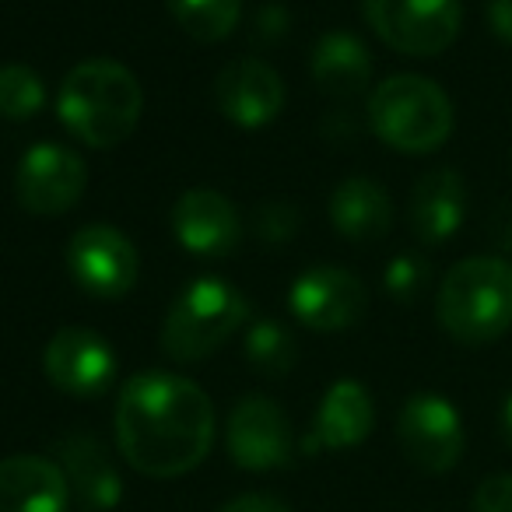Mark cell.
<instances>
[{
	"label": "cell",
	"mask_w": 512,
	"mask_h": 512,
	"mask_svg": "<svg viewBox=\"0 0 512 512\" xmlns=\"http://www.w3.org/2000/svg\"><path fill=\"white\" fill-rule=\"evenodd\" d=\"M214 404L193 379L141 372L116 397V446L144 477H183L214 446Z\"/></svg>",
	"instance_id": "6da1fadb"
},
{
	"label": "cell",
	"mask_w": 512,
	"mask_h": 512,
	"mask_svg": "<svg viewBox=\"0 0 512 512\" xmlns=\"http://www.w3.org/2000/svg\"><path fill=\"white\" fill-rule=\"evenodd\" d=\"M435 320L456 344L481 348L512 327V264L502 256H467L435 292Z\"/></svg>",
	"instance_id": "3957f363"
},
{
	"label": "cell",
	"mask_w": 512,
	"mask_h": 512,
	"mask_svg": "<svg viewBox=\"0 0 512 512\" xmlns=\"http://www.w3.org/2000/svg\"><path fill=\"white\" fill-rule=\"evenodd\" d=\"M369 127L386 148L428 155L453 134V102L432 78L397 74L369 95Z\"/></svg>",
	"instance_id": "277c9868"
},
{
	"label": "cell",
	"mask_w": 512,
	"mask_h": 512,
	"mask_svg": "<svg viewBox=\"0 0 512 512\" xmlns=\"http://www.w3.org/2000/svg\"><path fill=\"white\" fill-rule=\"evenodd\" d=\"M505 246H509V249H512V232H509V239H505Z\"/></svg>",
	"instance_id": "4dcf8cb0"
},
{
	"label": "cell",
	"mask_w": 512,
	"mask_h": 512,
	"mask_svg": "<svg viewBox=\"0 0 512 512\" xmlns=\"http://www.w3.org/2000/svg\"><path fill=\"white\" fill-rule=\"evenodd\" d=\"M71 484L57 460L8 456L0 460V512H67Z\"/></svg>",
	"instance_id": "ac0fdd59"
},
{
	"label": "cell",
	"mask_w": 512,
	"mask_h": 512,
	"mask_svg": "<svg viewBox=\"0 0 512 512\" xmlns=\"http://www.w3.org/2000/svg\"><path fill=\"white\" fill-rule=\"evenodd\" d=\"M502 439H505V446L512 449V393L505 397V404H502Z\"/></svg>",
	"instance_id": "f546056e"
},
{
	"label": "cell",
	"mask_w": 512,
	"mask_h": 512,
	"mask_svg": "<svg viewBox=\"0 0 512 512\" xmlns=\"http://www.w3.org/2000/svg\"><path fill=\"white\" fill-rule=\"evenodd\" d=\"M144 92L123 64L95 57L78 64L57 92L60 123L88 148H116L141 123Z\"/></svg>",
	"instance_id": "7a4b0ae2"
},
{
	"label": "cell",
	"mask_w": 512,
	"mask_h": 512,
	"mask_svg": "<svg viewBox=\"0 0 512 512\" xmlns=\"http://www.w3.org/2000/svg\"><path fill=\"white\" fill-rule=\"evenodd\" d=\"M57 463L67 474L71 495L85 512H109L123 498V477L106 446L88 432H71L57 442Z\"/></svg>",
	"instance_id": "2e32d148"
},
{
	"label": "cell",
	"mask_w": 512,
	"mask_h": 512,
	"mask_svg": "<svg viewBox=\"0 0 512 512\" xmlns=\"http://www.w3.org/2000/svg\"><path fill=\"white\" fill-rule=\"evenodd\" d=\"M214 99H218L221 116L232 120L235 127L260 130L285 106V81L264 60L239 57L218 74Z\"/></svg>",
	"instance_id": "4fadbf2b"
},
{
	"label": "cell",
	"mask_w": 512,
	"mask_h": 512,
	"mask_svg": "<svg viewBox=\"0 0 512 512\" xmlns=\"http://www.w3.org/2000/svg\"><path fill=\"white\" fill-rule=\"evenodd\" d=\"M330 221L351 242H376L393 228V200L369 176H351L330 193Z\"/></svg>",
	"instance_id": "d6986e66"
},
{
	"label": "cell",
	"mask_w": 512,
	"mask_h": 512,
	"mask_svg": "<svg viewBox=\"0 0 512 512\" xmlns=\"http://www.w3.org/2000/svg\"><path fill=\"white\" fill-rule=\"evenodd\" d=\"M221 512H292V509H288V502H281L278 495L246 491V495H235L232 502L221 505Z\"/></svg>",
	"instance_id": "4316f807"
},
{
	"label": "cell",
	"mask_w": 512,
	"mask_h": 512,
	"mask_svg": "<svg viewBox=\"0 0 512 512\" xmlns=\"http://www.w3.org/2000/svg\"><path fill=\"white\" fill-rule=\"evenodd\" d=\"M299 228V214L288 204H267L256 214V235L264 242H288Z\"/></svg>",
	"instance_id": "d4e9b609"
},
{
	"label": "cell",
	"mask_w": 512,
	"mask_h": 512,
	"mask_svg": "<svg viewBox=\"0 0 512 512\" xmlns=\"http://www.w3.org/2000/svg\"><path fill=\"white\" fill-rule=\"evenodd\" d=\"M249 316V299L221 278H197L179 292L162 323V351L179 365L211 358Z\"/></svg>",
	"instance_id": "5b68a950"
},
{
	"label": "cell",
	"mask_w": 512,
	"mask_h": 512,
	"mask_svg": "<svg viewBox=\"0 0 512 512\" xmlns=\"http://www.w3.org/2000/svg\"><path fill=\"white\" fill-rule=\"evenodd\" d=\"M172 232L193 256H232L242 242V218L225 193L197 186L172 204Z\"/></svg>",
	"instance_id": "5bb4252c"
},
{
	"label": "cell",
	"mask_w": 512,
	"mask_h": 512,
	"mask_svg": "<svg viewBox=\"0 0 512 512\" xmlns=\"http://www.w3.org/2000/svg\"><path fill=\"white\" fill-rule=\"evenodd\" d=\"M470 512H512V474H491L477 484Z\"/></svg>",
	"instance_id": "484cf974"
},
{
	"label": "cell",
	"mask_w": 512,
	"mask_h": 512,
	"mask_svg": "<svg viewBox=\"0 0 512 512\" xmlns=\"http://www.w3.org/2000/svg\"><path fill=\"white\" fill-rule=\"evenodd\" d=\"M43 372L67 397H102L116 379L113 344L92 327H64L46 344Z\"/></svg>",
	"instance_id": "8fae6325"
},
{
	"label": "cell",
	"mask_w": 512,
	"mask_h": 512,
	"mask_svg": "<svg viewBox=\"0 0 512 512\" xmlns=\"http://www.w3.org/2000/svg\"><path fill=\"white\" fill-rule=\"evenodd\" d=\"M88 183V169L81 155L64 144H32L15 172V197L36 218L71 211Z\"/></svg>",
	"instance_id": "30bf717a"
},
{
	"label": "cell",
	"mask_w": 512,
	"mask_h": 512,
	"mask_svg": "<svg viewBox=\"0 0 512 512\" xmlns=\"http://www.w3.org/2000/svg\"><path fill=\"white\" fill-rule=\"evenodd\" d=\"M397 442L425 474H446L463 456V418L439 393H414L397 414Z\"/></svg>",
	"instance_id": "52a82bcc"
},
{
	"label": "cell",
	"mask_w": 512,
	"mask_h": 512,
	"mask_svg": "<svg viewBox=\"0 0 512 512\" xmlns=\"http://www.w3.org/2000/svg\"><path fill=\"white\" fill-rule=\"evenodd\" d=\"M292 316L306 330L316 334H337V330L355 327L369 306L365 285L344 267H313L295 278L288 292Z\"/></svg>",
	"instance_id": "7c38bea8"
},
{
	"label": "cell",
	"mask_w": 512,
	"mask_h": 512,
	"mask_svg": "<svg viewBox=\"0 0 512 512\" xmlns=\"http://www.w3.org/2000/svg\"><path fill=\"white\" fill-rule=\"evenodd\" d=\"M428 285H432V264L421 253L393 256L383 271V288L400 306H411L414 299H421L428 292Z\"/></svg>",
	"instance_id": "cb8c5ba5"
},
{
	"label": "cell",
	"mask_w": 512,
	"mask_h": 512,
	"mask_svg": "<svg viewBox=\"0 0 512 512\" xmlns=\"http://www.w3.org/2000/svg\"><path fill=\"white\" fill-rule=\"evenodd\" d=\"M225 446L235 467L264 474L292 463L295 435L285 407L271 397H242L225 421Z\"/></svg>",
	"instance_id": "ba28073f"
},
{
	"label": "cell",
	"mask_w": 512,
	"mask_h": 512,
	"mask_svg": "<svg viewBox=\"0 0 512 512\" xmlns=\"http://www.w3.org/2000/svg\"><path fill=\"white\" fill-rule=\"evenodd\" d=\"M165 8L197 43L228 39L242 18V0H165Z\"/></svg>",
	"instance_id": "7402d4cb"
},
{
	"label": "cell",
	"mask_w": 512,
	"mask_h": 512,
	"mask_svg": "<svg viewBox=\"0 0 512 512\" xmlns=\"http://www.w3.org/2000/svg\"><path fill=\"white\" fill-rule=\"evenodd\" d=\"M369 29L404 57H439L460 39V0H362Z\"/></svg>",
	"instance_id": "8992f818"
},
{
	"label": "cell",
	"mask_w": 512,
	"mask_h": 512,
	"mask_svg": "<svg viewBox=\"0 0 512 512\" xmlns=\"http://www.w3.org/2000/svg\"><path fill=\"white\" fill-rule=\"evenodd\" d=\"M309 71L313 81L323 95H334V99H351V95L365 92L372 81V53L351 32H327L320 36L309 60Z\"/></svg>",
	"instance_id": "ffe728a7"
},
{
	"label": "cell",
	"mask_w": 512,
	"mask_h": 512,
	"mask_svg": "<svg viewBox=\"0 0 512 512\" xmlns=\"http://www.w3.org/2000/svg\"><path fill=\"white\" fill-rule=\"evenodd\" d=\"M288 32V11L285 8H264L260 15H256V25H253V36L260 39V43H274V39H281Z\"/></svg>",
	"instance_id": "83f0119b"
},
{
	"label": "cell",
	"mask_w": 512,
	"mask_h": 512,
	"mask_svg": "<svg viewBox=\"0 0 512 512\" xmlns=\"http://www.w3.org/2000/svg\"><path fill=\"white\" fill-rule=\"evenodd\" d=\"M67 271L95 299H123L137 285V249L120 228L85 225L67 242Z\"/></svg>",
	"instance_id": "9c48e42d"
},
{
	"label": "cell",
	"mask_w": 512,
	"mask_h": 512,
	"mask_svg": "<svg viewBox=\"0 0 512 512\" xmlns=\"http://www.w3.org/2000/svg\"><path fill=\"white\" fill-rule=\"evenodd\" d=\"M376 428V404L358 379H337L327 386L320 407H316L313 432L306 439L309 453L320 449H355Z\"/></svg>",
	"instance_id": "e0dca14e"
},
{
	"label": "cell",
	"mask_w": 512,
	"mask_h": 512,
	"mask_svg": "<svg viewBox=\"0 0 512 512\" xmlns=\"http://www.w3.org/2000/svg\"><path fill=\"white\" fill-rule=\"evenodd\" d=\"M484 18H488V29L505 46H512V0H488L484 4Z\"/></svg>",
	"instance_id": "f1b7e54d"
},
{
	"label": "cell",
	"mask_w": 512,
	"mask_h": 512,
	"mask_svg": "<svg viewBox=\"0 0 512 512\" xmlns=\"http://www.w3.org/2000/svg\"><path fill=\"white\" fill-rule=\"evenodd\" d=\"M46 106V85L32 67L8 64L0 67V116L4 120H32Z\"/></svg>",
	"instance_id": "603a6c76"
},
{
	"label": "cell",
	"mask_w": 512,
	"mask_h": 512,
	"mask_svg": "<svg viewBox=\"0 0 512 512\" xmlns=\"http://www.w3.org/2000/svg\"><path fill=\"white\" fill-rule=\"evenodd\" d=\"M242 355H246V365L253 372L267 379H281L299 362V341L285 323L256 320L242 337Z\"/></svg>",
	"instance_id": "44dd1931"
},
{
	"label": "cell",
	"mask_w": 512,
	"mask_h": 512,
	"mask_svg": "<svg viewBox=\"0 0 512 512\" xmlns=\"http://www.w3.org/2000/svg\"><path fill=\"white\" fill-rule=\"evenodd\" d=\"M467 218V183L456 169L439 165L414 183L407 200V225L421 246H442L463 228Z\"/></svg>",
	"instance_id": "9a60e30c"
}]
</instances>
